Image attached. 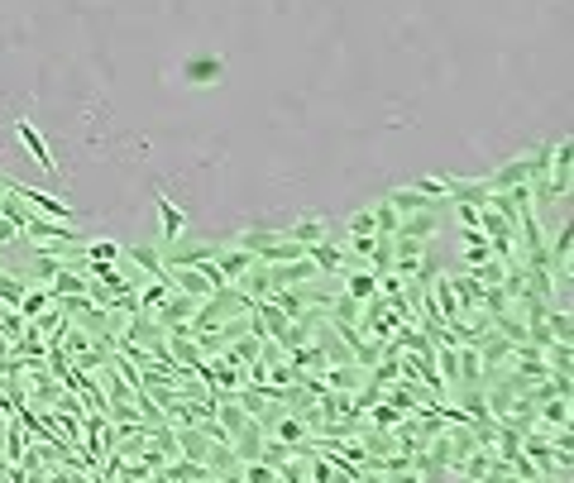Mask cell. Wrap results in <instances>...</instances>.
Segmentation results:
<instances>
[{
	"label": "cell",
	"mask_w": 574,
	"mask_h": 483,
	"mask_svg": "<svg viewBox=\"0 0 574 483\" xmlns=\"http://www.w3.org/2000/svg\"><path fill=\"white\" fill-rule=\"evenodd\" d=\"M196 302L201 297H192V292H177V288H167V297L148 311L154 321L163 326V330H173V326H192V316H196Z\"/></svg>",
	"instance_id": "1"
},
{
	"label": "cell",
	"mask_w": 574,
	"mask_h": 483,
	"mask_svg": "<svg viewBox=\"0 0 574 483\" xmlns=\"http://www.w3.org/2000/svg\"><path fill=\"white\" fill-rule=\"evenodd\" d=\"M182 81L187 87H221L225 81V58L221 53H196L182 62Z\"/></svg>",
	"instance_id": "2"
},
{
	"label": "cell",
	"mask_w": 574,
	"mask_h": 483,
	"mask_svg": "<svg viewBox=\"0 0 574 483\" xmlns=\"http://www.w3.org/2000/svg\"><path fill=\"white\" fill-rule=\"evenodd\" d=\"M234 288H240L244 297H254V302H259V297H273V292H278V282H273V263H249V269H244L240 278H234Z\"/></svg>",
	"instance_id": "3"
},
{
	"label": "cell",
	"mask_w": 574,
	"mask_h": 483,
	"mask_svg": "<svg viewBox=\"0 0 574 483\" xmlns=\"http://www.w3.org/2000/svg\"><path fill=\"white\" fill-rule=\"evenodd\" d=\"M158 221H163V230H158V249H167V244H173V240H182V235H187V215H182L173 202H167V192H158Z\"/></svg>",
	"instance_id": "4"
},
{
	"label": "cell",
	"mask_w": 574,
	"mask_h": 483,
	"mask_svg": "<svg viewBox=\"0 0 574 483\" xmlns=\"http://www.w3.org/2000/svg\"><path fill=\"white\" fill-rule=\"evenodd\" d=\"M445 177V196H450V202H469V206H483L488 202V182L479 177H450V173H441Z\"/></svg>",
	"instance_id": "5"
},
{
	"label": "cell",
	"mask_w": 574,
	"mask_h": 483,
	"mask_svg": "<svg viewBox=\"0 0 574 483\" xmlns=\"http://www.w3.org/2000/svg\"><path fill=\"white\" fill-rule=\"evenodd\" d=\"M307 259L316 263L326 278H340L345 269H349V259H345V249H335L330 240H320V244H307Z\"/></svg>",
	"instance_id": "6"
},
{
	"label": "cell",
	"mask_w": 574,
	"mask_h": 483,
	"mask_svg": "<svg viewBox=\"0 0 574 483\" xmlns=\"http://www.w3.org/2000/svg\"><path fill=\"white\" fill-rule=\"evenodd\" d=\"M24 445H29V431L20 426V416H10V421H5V431H0V459L20 469V455H24ZM20 474H24V469H20Z\"/></svg>",
	"instance_id": "7"
},
{
	"label": "cell",
	"mask_w": 574,
	"mask_h": 483,
	"mask_svg": "<svg viewBox=\"0 0 574 483\" xmlns=\"http://www.w3.org/2000/svg\"><path fill=\"white\" fill-rule=\"evenodd\" d=\"M555 426H569V397H546V402H536L531 431H555Z\"/></svg>",
	"instance_id": "8"
},
{
	"label": "cell",
	"mask_w": 574,
	"mask_h": 483,
	"mask_svg": "<svg viewBox=\"0 0 574 483\" xmlns=\"http://www.w3.org/2000/svg\"><path fill=\"white\" fill-rule=\"evenodd\" d=\"M14 135H20V144L29 148V158L39 163L43 173H53V177H58V163H53V154H48V144L39 139V129H33L29 120H20V125H14Z\"/></svg>",
	"instance_id": "9"
},
{
	"label": "cell",
	"mask_w": 574,
	"mask_h": 483,
	"mask_svg": "<svg viewBox=\"0 0 574 483\" xmlns=\"http://www.w3.org/2000/svg\"><path fill=\"white\" fill-rule=\"evenodd\" d=\"M450 288H454V302H460V316H464V321H474V316H479V292H483L474 282V273H454Z\"/></svg>",
	"instance_id": "10"
},
{
	"label": "cell",
	"mask_w": 574,
	"mask_h": 483,
	"mask_svg": "<svg viewBox=\"0 0 574 483\" xmlns=\"http://www.w3.org/2000/svg\"><path fill=\"white\" fill-rule=\"evenodd\" d=\"M125 259L134 263V269H144L148 278H167V263H163L158 244H134V249H125Z\"/></svg>",
	"instance_id": "11"
},
{
	"label": "cell",
	"mask_w": 574,
	"mask_h": 483,
	"mask_svg": "<svg viewBox=\"0 0 574 483\" xmlns=\"http://www.w3.org/2000/svg\"><path fill=\"white\" fill-rule=\"evenodd\" d=\"M29 326H33V330H39V336H43L48 345H53V340H62V330H67V326H72V316H67L62 307H43V311H39V316H33V321H29Z\"/></svg>",
	"instance_id": "12"
},
{
	"label": "cell",
	"mask_w": 574,
	"mask_h": 483,
	"mask_svg": "<svg viewBox=\"0 0 574 483\" xmlns=\"http://www.w3.org/2000/svg\"><path fill=\"white\" fill-rule=\"evenodd\" d=\"M454 355H460V378H454V388H460V383H464V388H479V383H483V359H479V349H474V345H460Z\"/></svg>",
	"instance_id": "13"
},
{
	"label": "cell",
	"mask_w": 574,
	"mask_h": 483,
	"mask_svg": "<svg viewBox=\"0 0 574 483\" xmlns=\"http://www.w3.org/2000/svg\"><path fill=\"white\" fill-rule=\"evenodd\" d=\"M282 235L287 240H297V244H320V240H326V215H301V221L292 225V230H282Z\"/></svg>",
	"instance_id": "14"
},
{
	"label": "cell",
	"mask_w": 574,
	"mask_h": 483,
	"mask_svg": "<svg viewBox=\"0 0 574 483\" xmlns=\"http://www.w3.org/2000/svg\"><path fill=\"white\" fill-rule=\"evenodd\" d=\"M177 431V455H187V459H201L206 455V445H211V436L201 426H173Z\"/></svg>",
	"instance_id": "15"
},
{
	"label": "cell",
	"mask_w": 574,
	"mask_h": 483,
	"mask_svg": "<svg viewBox=\"0 0 574 483\" xmlns=\"http://www.w3.org/2000/svg\"><path fill=\"white\" fill-rule=\"evenodd\" d=\"M134 412H139L144 426H163V421H167L163 407L154 402V393H148V388H134Z\"/></svg>",
	"instance_id": "16"
},
{
	"label": "cell",
	"mask_w": 574,
	"mask_h": 483,
	"mask_svg": "<svg viewBox=\"0 0 574 483\" xmlns=\"http://www.w3.org/2000/svg\"><path fill=\"white\" fill-rule=\"evenodd\" d=\"M546 330H550V340H565V345H569V340H574V321H569V311L550 302V307H546Z\"/></svg>",
	"instance_id": "17"
},
{
	"label": "cell",
	"mask_w": 574,
	"mask_h": 483,
	"mask_svg": "<svg viewBox=\"0 0 574 483\" xmlns=\"http://www.w3.org/2000/svg\"><path fill=\"white\" fill-rule=\"evenodd\" d=\"M43 307H53V292H48L43 282H39V288H33V282H29V288H24V297H20V311H24V321H33V316H39Z\"/></svg>",
	"instance_id": "18"
},
{
	"label": "cell",
	"mask_w": 574,
	"mask_h": 483,
	"mask_svg": "<svg viewBox=\"0 0 574 483\" xmlns=\"http://www.w3.org/2000/svg\"><path fill=\"white\" fill-rule=\"evenodd\" d=\"M374 235H387V240L397 235V206L387 202V196H383V202L374 206Z\"/></svg>",
	"instance_id": "19"
},
{
	"label": "cell",
	"mask_w": 574,
	"mask_h": 483,
	"mask_svg": "<svg viewBox=\"0 0 574 483\" xmlns=\"http://www.w3.org/2000/svg\"><path fill=\"white\" fill-rule=\"evenodd\" d=\"M483 259H493V249H488V240L479 235V230H464V263L474 269V263H483Z\"/></svg>",
	"instance_id": "20"
},
{
	"label": "cell",
	"mask_w": 574,
	"mask_h": 483,
	"mask_svg": "<svg viewBox=\"0 0 574 483\" xmlns=\"http://www.w3.org/2000/svg\"><path fill=\"white\" fill-rule=\"evenodd\" d=\"M24 288H29V278H14V273H5V269H0V302L20 307V297H24Z\"/></svg>",
	"instance_id": "21"
},
{
	"label": "cell",
	"mask_w": 574,
	"mask_h": 483,
	"mask_svg": "<svg viewBox=\"0 0 574 483\" xmlns=\"http://www.w3.org/2000/svg\"><path fill=\"white\" fill-rule=\"evenodd\" d=\"M546 364H550V369H569V364H574V349H569L565 340H550V345H546Z\"/></svg>",
	"instance_id": "22"
},
{
	"label": "cell",
	"mask_w": 574,
	"mask_h": 483,
	"mask_svg": "<svg viewBox=\"0 0 574 483\" xmlns=\"http://www.w3.org/2000/svg\"><path fill=\"white\" fill-rule=\"evenodd\" d=\"M120 254H125V249L110 244V240H87V259H110V263H115Z\"/></svg>",
	"instance_id": "23"
},
{
	"label": "cell",
	"mask_w": 574,
	"mask_h": 483,
	"mask_svg": "<svg viewBox=\"0 0 574 483\" xmlns=\"http://www.w3.org/2000/svg\"><path fill=\"white\" fill-rule=\"evenodd\" d=\"M412 187H416L421 196H435V202H450V196H445V177H416Z\"/></svg>",
	"instance_id": "24"
},
{
	"label": "cell",
	"mask_w": 574,
	"mask_h": 483,
	"mask_svg": "<svg viewBox=\"0 0 574 483\" xmlns=\"http://www.w3.org/2000/svg\"><path fill=\"white\" fill-rule=\"evenodd\" d=\"M454 215H460V225H464V230H479V206H469V202H454Z\"/></svg>",
	"instance_id": "25"
},
{
	"label": "cell",
	"mask_w": 574,
	"mask_h": 483,
	"mask_svg": "<svg viewBox=\"0 0 574 483\" xmlns=\"http://www.w3.org/2000/svg\"><path fill=\"white\" fill-rule=\"evenodd\" d=\"M14 235H20V225H14V221H5V215H0V249H5Z\"/></svg>",
	"instance_id": "26"
},
{
	"label": "cell",
	"mask_w": 574,
	"mask_h": 483,
	"mask_svg": "<svg viewBox=\"0 0 574 483\" xmlns=\"http://www.w3.org/2000/svg\"><path fill=\"white\" fill-rule=\"evenodd\" d=\"M0 196H5V177H0Z\"/></svg>",
	"instance_id": "27"
}]
</instances>
